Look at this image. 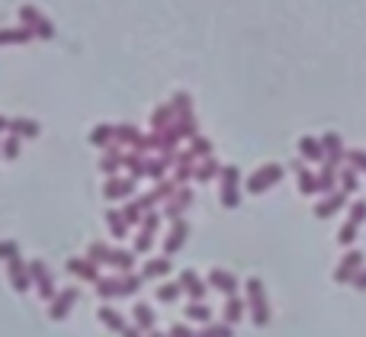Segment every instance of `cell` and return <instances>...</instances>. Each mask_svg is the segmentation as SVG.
I'll return each mask as SVG.
<instances>
[{"instance_id": "38", "label": "cell", "mask_w": 366, "mask_h": 337, "mask_svg": "<svg viewBox=\"0 0 366 337\" xmlns=\"http://www.w3.org/2000/svg\"><path fill=\"white\" fill-rule=\"evenodd\" d=\"M19 151H23V139H17V135H7L0 141V158L3 161H17Z\"/></svg>"}, {"instance_id": "3", "label": "cell", "mask_w": 366, "mask_h": 337, "mask_svg": "<svg viewBox=\"0 0 366 337\" xmlns=\"http://www.w3.org/2000/svg\"><path fill=\"white\" fill-rule=\"evenodd\" d=\"M19 19H23V26H26L36 39H55L52 19H48L39 7H32V3H23V7H19Z\"/></svg>"}, {"instance_id": "41", "label": "cell", "mask_w": 366, "mask_h": 337, "mask_svg": "<svg viewBox=\"0 0 366 337\" xmlns=\"http://www.w3.org/2000/svg\"><path fill=\"white\" fill-rule=\"evenodd\" d=\"M338 183H340V190L344 193H357V187H360V177H357V170L354 167H344V170H338Z\"/></svg>"}, {"instance_id": "39", "label": "cell", "mask_w": 366, "mask_h": 337, "mask_svg": "<svg viewBox=\"0 0 366 337\" xmlns=\"http://www.w3.org/2000/svg\"><path fill=\"white\" fill-rule=\"evenodd\" d=\"M196 337H235V328L232 325H216V321H209V325H203V328L196 331Z\"/></svg>"}, {"instance_id": "1", "label": "cell", "mask_w": 366, "mask_h": 337, "mask_svg": "<svg viewBox=\"0 0 366 337\" xmlns=\"http://www.w3.org/2000/svg\"><path fill=\"white\" fill-rule=\"evenodd\" d=\"M244 292H247V312H251V321L257 328H267L270 325V302H267V289H263V283L257 276L244 283Z\"/></svg>"}, {"instance_id": "32", "label": "cell", "mask_w": 366, "mask_h": 337, "mask_svg": "<svg viewBox=\"0 0 366 337\" xmlns=\"http://www.w3.org/2000/svg\"><path fill=\"white\" fill-rule=\"evenodd\" d=\"M218 174H222V164H218L216 158H206L196 164V174H193V180L196 183H209V180H216Z\"/></svg>"}, {"instance_id": "34", "label": "cell", "mask_w": 366, "mask_h": 337, "mask_svg": "<svg viewBox=\"0 0 366 337\" xmlns=\"http://www.w3.org/2000/svg\"><path fill=\"white\" fill-rule=\"evenodd\" d=\"M174 119H177V116H174V106H170V103L158 106V110L151 112V132H164Z\"/></svg>"}, {"instance_id": "13", "label": "cell", "mask_w": 366, "mask_h": 337, "mask_svg": "<svg viewBox=\"0 0 366 337\" xmlns=\"http://www.w3.org/2000/svg\"><path fill=\"white\" fill-rule=\"evenodd\" d=\"M180 283V289H183V296H190V302H203V296H206V286L209 283L199 280V273L196 270H183L177 276Z\"/></svg>"}, {"instance_id": "54", "label": "cell", "mask_w": 366, "mask_h": 337, "mask_svg": "<svg viewBox=\"0 0 366 337\" xmlns=\"http://www.w3.org/2000/svg\"><path fill=\"white\" fill-rule=\"evenodd\" d=\"M119 337H145V331H139V328H125Z\"/></svg>"}, {"instance_id": "51", "label": "cell", "mask_w": 366, "mask_h": 337, "mask_svg": "<svg viewBox=\"0 0 366 337\" xmlns=\"http://www.w3.org/2000/svg\"><path fill=\"white\" fill-rule=\"evenodd\" d=\"M350 222L354 225H363L366 222V199H357V203H350Z\"/></svg>"}, {"instance_id": "21", "label": "cell", "mask_w": 366, "mask_h": 337, "mask_svg": "<svg viewBox=\"0 0 366 337\" xmlns=\"http://www.w3.org/2000/svg\"><path fill=\"white\" fill-rule=\"evenodd\" d=\"M132 321H135V328H139V331L151 334L154 325H158V315H154V309H151L148 302H135V309H132Z\"/></svg>"}, {"instance_id": "7", "label": "cell", "mask_w": 366, "mask_h": 337, "mask_svg": "<svg viewBox=\"0 0 366 337\" xmlns=\"http://www.w3.org/2000/svg\"><path fill=\"white\" fill-rule=\"evenodd\" d=\"M7 276H10L13 292H29L32 289V273H29V263L23 261V257H17V261L7 263Z\"/></svg>"}, {"instance_id": "50", "label": "cell", "mask_w": 366, "mask_h": 337, "mask_svg": "<svg viewBox=\"0 0 366 337\" xmlns=\"http://www.w3.org/2000/svg\"><path fill=\"white\" fill-rule=\"evenodd\" d=\"M19 257V244L17 241H0V261L10 263V261H17Z\"/></svg>"}, {"instance_id": "18", "label": "cell", "mask_w": 366, "mask_h": 337, "mask_svg": "<svg viewBox=\"0 0 366 337\" xmlns=\"http://www.w3.org/2000/svg\"><path fill=\"white\" fill-rule=\"evenodd\" d=\"M113 139H116V145H125V148H139L141 145V129L139 125H132V122H119V125H113Z\"/></svg>"}, {"instance_id": "28", "label": "cell", "mask_w": 366, "mask_h": 337, "mask_svg": "<svg viewBox=\"0 0 366 337\" xmlns=\"http://www.w3.org/2000/svg\"><path fill=\"white\" fill-rule=\"evenodd\" d=\"M90 145H94V148H100V151H106L110 145H116L113 125H110V122H100V125H94V129H90Z\"/></svg>"}, {"instance_id": "27", "label": "cell", "mask_w": 366, "mask_h": 337, "mask_svg": "<svg viewBox=\"0 0 366 337\" xmlns=\"http://www.w3.org/2000/svg\"><path fill=\"white\" fill-rule=\"evenodd\" d=\"M170 167H174V158H164V154H158V158H148V164H145V177H151L154 183H158V180L167 177Z\"/></svg>"}, {"instance_id": "23", "label": "cell", "mask_w": 366, "mask_h": 337, "mask_svg": "<svg viewBox=\"0 0 366 337\" xmlns=\"http://www.w3.org/2000/svg\"><path fill=\"white\" fill-rule=\"evenodd\" d=\"M94 286H96V296H100L103 302L122 299V296H125V289H122V276H100Z\"/></svg>"}, {"instance_id": "22", "label": "cell", "mask_w": 366, "mask_h": 337, "mask_svg": "<svg viewBox=\"0 0 366 337\" xmlns=\"http://www.w3.org/2000/svg\"><path fill=\"white\" fill-rule=\"evenodd\" d=\"M299 154H302V161H309V164H325V148H321V139H315V135H302Z\"/></svg>"}, {"instance_id": "25", "label": "cell", "mask_w": 366, "mask_h": 337, "mask_svg": "<svg viewBox=\"0 0 366 337\" xmlns=\"http://www.w3.org/2000/svg\"><path fill=\"white\" fill-rule=\"evenodd\" d=\"M170 270H174V267H170V257L161 254V257H151V261L141 267V276H145V280H164V276H170Z\"/></svg>"}, {"instance_id": "49", "label": "cell", "mask_w": 366, "mask_h": 337, "mask_svg": "<svg viewBox=\"0 0 366 337\" xmlns=\"http://www.w3.org/2000/svg\"><path fill=\"white\" fill-rule=\"evenodd\" d=\"M344 161H347V167H354L357 174H360V170L366 174V151H363V148H350Z\"/></svg>"}, {"instance_id": "35", "label": "cell", "mask_w": 366, "mask_h": 337, "mask_svg": "<svg viewBox=\"0 0 366 337\" xmlns=\"http://www.w3.org/2000/svg\"><path fill=\"white\" fill-rule=\"evenodd\" d=\"M187 321H196V325H209L212 321V309H209L206 302H190L187 309H183Z\"/></svg>"}, {"instance_id": "14", "label": "cell", "mask_w": 366, "mask_h": 337, "mask_svg": "<svg viewBox=\"0 0 366 337\" xmlns=\"http://www.w3.org/2000/svg\"><path fill=\"white\" fill-rule=\"evenodd\" d=\"M65 270L71 273V276H77V280H84V283L100 280V267H96L94 261H87V257H71V261L65 263Z\"/></svg>"}, {"instance_id": "17", "label": "cell", "mask_w": 366, "mask_h": 337, "mask_svg": "<svg viewBox=\"0 0 366 337\" xmlns=\"http://www.w3.org/2000/svg\"><path fill=\"white\" fill-rule=\"evenodd\" d=\"M292 170H296V183H299L302 196H315V193H318V174H315V170H309L302 161H296V164H292Z\"/></svg>"}, {"instance_id": "48", "label": "cell", "mask_w": 366, "mask_h": 337, "mask_svg": "<svg viewBox=\"0 0 366 337\" xmlns=\"http://www.w3.org/2000/svg\"><path fill=\"white\" fill-rule=\"evenodd\" d=\"M357 232H360V225H354L347 218V222L340 225V232H338V244H340V247H350V244L357 241Z\"/></svg>"}, {"instance_id": "24", "label": "cell", "mask_w": 366, "mask_h": 337, "mask_svg": "<svg viewBox=\"0 0 366 337\" xmlns=\"http://www.w3.org/2000/svg\"><path fill=\"white\" fill-rule=\"evenodd\" d=\"M122 158H125V151H122L119 145H110V148L103 151V158H100V174L116 177V174L122 170Z\"/></svg>"}, {"instance_id": "15", "label": "cell", "mask_w": 366, "mask_h": 337, "mask_svg": "<svg viewBox=\"0 0 366 337\" xmlns=\"http://www.w3.org/2000/svg\"><path fill=\"white\" fill-rule=\"evenodd\" d=\"M344 206H347V193H344V190H334V193H328L325 199H318V203H315V216H318V218H331V216H338Z\"/></svg>"}, {"instance_id": "9", "label": "cell", "mask_w": 366, "mask_h": 337, "mask_svg": "<svg viewBox=\"0 0 366 337\" xmlns=\"http://www.w3.org/2000/svg\"><path fill=\"white\" fill-rule=\"evenodd\" d=\"M193 206V190L180 187L174 196L164 203V218H170V222H177V218H183V212Z\"/></svg>"}, {"instance_id": "19", "label": "cell", "mask_w": 366, "mask_h": 337, "mask_svg": "<svg viewBox=\"0 0 366 337\" xmlns=\"http://www.w3.org/2000/svg\"><path fill=\"white\" fill-rule=\"evenodd\" d=\"M96 318H100V325H103L106 331H113V334H122V331L129 328V325H125V315H122L119 309H113V305H100V309H96Z\"/></svg>"}, {"instance_id": "26", "label": "cell", "mask_w": 366, "mask_h": 337, "mask_svg": "<svg viewBox=\"0 0 366 337\" xmlns=\"http://www.w3.org/2000/svg\"><path fill=\"white\" fill-rule=\"evenodd\" d=\"M106 267H113L119 273H135V251H125V247H113L110 251V263Z\"/></svg>"}, {"instance_id": "36", "label": "cell", "mask_w": 366, "mask_h": 337, "mask_svg": "<svg viewBox=\"0 0 366 337\" xmlns=\"http://www.w3.org/2000/svg\"><path fill=\"white\" fill-rule=\"evenodd\" d=\"M174 129H177V135H180V141L183 139H196L199 132H196V116H193V112H187V116H177V119H174Z\"/></svg>"}, {"instance_id": "56", "label": "cell", "mask_w": 366, "mask_h": 337, "mask_svg": "<svg viewBox=\"0 0 366 337\" xmlns=\"http://www.w3.org/2000/svg\"><path fill=\"white\" fill-rule=\"evenodd\" d=\"M148 337H167V334H164V331H151Z\"/></svg>"}, {"instance_id": "45", "label": "cell", "mask_w": 366, "mask_h": 337, "mask_svg": "<svg viewBox=\"0 0 366 337\" xmlns=\"http://www.w3.org/2000/svg\"><path fill=\"white\" fill-rule=\"evenodd\" d=\"M141 286H145V276H141V273H122V289H125V296H139Z\"/></svg>"}, {"instance_id": "16", "label": "cell", "mask_w": 366, "mask_h": 337, "mask_svg": "<svg viewBox=\"0 0 366 337\" xmlns=\"http://www.w3.org/2000/svg\"><path fill=\"white\" fill-rule=\"evenodd\" d=\"M321 148H325V164H331V167H338L340 161L347 158V151H344V141H340L338 132H328V135H321Z\"/></svg>"}, {"instance_id": "40", "label": "cell", "mask_w": 366, "mask_h": 337, "mask_svg": "<svg viewBox=\"0 0 366 337\" xmlns=\"http://www.w3.org/2000/svg\"><path fill=\"white\" fill-rule=\"evenodd\" d=\"M110 251H113V247H106L103 241H94L87 247V261H94L96 267H106V263H110Z\"/></svg>"}, {"instance_id": "5", "label": "cell", "mask_w": 366, "mask_h": 337, "mask_svg": "<svg viewBox=\"0 0 366 337\" xmlns=\"http://www.w3.org/2000/svg\"><path fill=\"white\" fill-rule=\"evenodd\" d=\"M29 273H32V289L39 292V299H42V302L55 299V296H58L55 276H52V270L45 267V261H29Z\"/></svg>"}, {"instance_id": "43", "label": "cell", "mask_w": 366, "mask_h": 337, "mask_svg": "<svg viewBox=\"0 0 366 337\" xmlns=\"http://www.w3.org/2000/svg\"><path fill=\"white\" fill-rule=\"evenodd\" d=\"M180 296H183V289H180V283H161V286H158V302H164V305H170V302H177Z\"/></svg>"}, {"instance_id": "52", "label": "cell", "mask_w": 366, "mask_h": 337, "mask_svg": "<svg viewBox=\"0 0 366 337\" xmlns=\"http://www.w3.org/2000/svg\"><path fill=\"white\" fill-rule=\"evenodd\" d=\"M167 337H196V331L190 328V325H174V328L167 331Z\"/></svg>"}, {"instance_id": "44", "label": "cell", "mask_w": 366, "mask_h": 337, "mask_svg": "<svg viewBox=\"0 0 366 337\" xmlns=\"http://www.w3.org/2000/svg\"><path fill=\"white\" fill-rule=\"evenodd\" d=\"M190 151H193V158L196 161H206V158H212V141L203 139V135H196V139L190 141Z\"/></svg>"}, {"instance_id": "31", "label": "cell", "mask_w": 366, "mask_h": 337, "mask_svg": "<svg viewBox=\"0 0 366 337\" xmlns=\"http://www.w3.org/2000/svg\"><path fill=\"white\" fill-rule=\"evenodd\" d=\"M244 312H247V302H244L241 296H228V299H225V325L235 328L238 321L244 318Z\"/></svg>"}, {"instance_id": "10", "label": "cell", "mask_w": 366, "mask_h": 337, "mask_svg": "<svg viewBox=\"0 0 366 337\" xmlns=\"http://www.w3.org/2000/svg\"><path fill=\"white\" fill-rule=\"evenodd\" d=\"M187 238H190V225H187V218H177V222H170V232H167V238H164V257H174V254L187 244Z\"/></svg>"}, {"instance_id": "33", "label": "cell", "mask_w": 366, "mask_h": 337, "mask_svg": "<svg viewBox=\"0 0 366 337\" xmlns=\"http://www.w3.org/2000/svg\"><path fill=\"white\" fill-rule=\"evenodd\" d=\"M106 225H110V234H113L116 241H122L125 232L132 228V225L125 222V216H122V209H110V212H106Z\"/></svg>"}, {"instance_id": "6", "label": "cell", "mask_w": 366, "mask_h": 337, "mask_svg": "<svg viewBox=\"0 0 366 337\" xmlns=\"http://www.w3.org/2000/svg\"><path fill=\"white\" fill-rule=\"evenodd\" d=\"M77 299H81V292L77 289H58V296L48 302V318L52 321H65L71 312H74Z\"/></svg>"}, {"instance_id": "8", "label": "cell", "mask_w": 366, "mask_h": 337, "mask_svg": "<svg viewBox=\"0 0 366 337\" xmlns=\"http://www.w3.org/2000/svg\"><path fill=\"white\" fill-rule=\"evenodd\" d=\"M363 270V251H347L344 261L338 263L334 270V283H354V276Z\"/></svg>"}, {"instance_id": "37", "label": "cell", "mask_w": 366, "mask_h": 337, "mask_svg": "<svg viewBox=\"0 0 366 337\" xmlns=\"http://www.w3.org/2000/svg\"><path fill=\"white\" fill-rule=\"evenodd\" d=\"M334 187H338V167H331V164H325V167L318 170V193H334Z\"/></svg>"}, {"instance_id": "29", "label": "cell", "mask_w": 366, "mask_h": 337, "mask_svg": "<svg viewBox=\"0 0 366 337\" xmlns=\"http://www.w3.org/2000/svg\"><path fill=\"white\" fill-rule=\"evenodd\" d=\"M145 164H148V158H145V154H139V151H125V158H122V167L129 170L132 180L145 177Z\"/></svg>"}, {"instance_id": "20", "label": "cell", "mask_w": 366, "mask_h": 337, "mask_svg": "<svg viewBox=\"0 0 366 337\" xmlns=\"http://www.w3.org/2000/svg\"><path fill=\"white\" fill-rule=\"evenodd\" d=\"M10 135H17V139H39L42 135V125L36 119H29V116H17V119H10Z\"/></svg>"}, {"instance_id": "53", "label": "cell", "mask_w": 366, "mask_h": 337, "mask_svg": "<svg viewBox=\"0 0 366 337\" xmlns=\"http://www.w3.org/2000/svg\"><path fill=\"white\" fill-rule=\"evenodd\" d=\"M354 286H357L360 292H366V267H363V270L357 273V276H354Z\"/></svg>"}, {"instance_id": "30", "label": "cell", "mask_w": 366, "mask_h": 337, "mask_svg": "<svg viewBox=\"0 0 366 337\" xmlns=\"http://www.w3.org/2000/svg\"><path fill=\"white\" fill-rule=\"evenodd\" d=\"M32 32L26 26H17V29H0V45H26L32 42Z\"/></svg>"}, {"instance_id": "12", "label": "cell", "mask_w": 366, "mask_h": 337, "mask_svg": "<svg viewBox=\"0 0 366 337\" xmlns=\"http://www.w3.org/2000/svg\"><path fill=\"white\" fill-rule=\"evenodd\" d=\"M209 286L216 292H222V296H238V276L235 273H228V270H222V267H216V270H209Z\"/></svg>"}, {"instance_id": "4", "label": "cell", "mask_w": 366, "mask_h": 337, "mask_svg": "<svg viewBox=\"0 0 366 337\" xmlns=\"http://www.w3.org/2000/svg\"><path fill=\"white\" fill-rule=\"evenodd\" d=\"M280 180H283L280 164H263V167H257L251 177H247V193H251V196H261V193H267L270 187H276Z\"/></svg>"}, {"instance_id": "42", "label": "cell", "mask_w": 366, "mask_h": 337, "mask_svg": "<svg viewBox=\"0 0 366 337\" xmlns=\"http://www.w3.org/2000/svg\"><path fill=\"white\" fill-rule=\"evenodd\" d=\"M122 216H125V222H129V225H141V218L148 216V212L141 209L139 199H129V203L122 206Z\"/></svg>"}, {"instance_id": "11", "label": "cell", "mask_w": 366, "mask_h": 337, "mask_svg": "<svg viewBox=\"0 0 366 337\" xmlns=\"http://www.w3.org/2000/svg\"><path fill=\"white\" fill-rule=\"evenodd\" d=\"M135 183H139V180H132V177H106L103 196L106 199H132L135 196Z\"/></svg>"}, {"instance_id": "2", "label": "cell", "mask_w": 366, "mask_h": 337, "mask_svg": "<svg viewBox=\"0 0 366 337\" xmlns=\"http://www.w3.org/2000/svg\"><path fill=\"white\" fill-rule=\"evenodd\" d=\"M218 199H222L225 209L241 206V170L235 164L222 167V174H218Z\"/></svg>"}, {"instance_id": "47", "label": "cell", "mask_w": 366, "mask_h": 337, "mask_svg": "<svg viewBox=\"0 0 366 337\" xmlns=\"http://www.w3.org/2000/svg\"><path fill=\"white\" fill-rule=\"evenodd\" d=\"M177 183H174V177H164V180H158V187H154V190H151V193H154V196H158V203H167V199L170 196H174V193H177Z\"/></svg>"}, {"instance_id": "46", "label": "cell", "mask_w": 366, "mask_h": 337, "mask_svg": "<svg viewBox=\"0 0 366 337\" xmlns=\"http://www.w3.org/2000/svg\"><path fill=\"white\" fill-rule=\"evenodd\" d=\"M170 106H174V116H187V112H193V96L187 90H180V94H174Z\"/></svg>"}, {"instance_id": "55", "label": "cell", "mask_w": 366, "mask_h": 337, "mask_svg": "<svg viewBox=\"0 0 366 337\" xmlns=\"http://www.w3.org/2000/svg\"><path fill=\"white\" fill-rule=\"evenodd\" d=\"M10 129V119H7V116H0V132H7Z\"/></svg>"}]
</instances>
